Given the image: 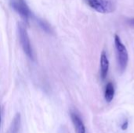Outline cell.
Here are the masks:
<instances>
[{"mask_svg":"<svg viewBox=\"0 0 134 133\" xmlns=\"http://www.w3.org/2000/svg\"><path fill=\"white\" fill-rule=\"evenodd\" d=\"M128 126H129V122L127 121V120H126L123 123H122V126H121V129H122V130H126L127 129H128Z\"/></svg>","mask_w":134,"mask_h":133,"instance_id":"30bf717a","label":"cell"},{"mask_svg":"<svg viewBox=\"0 0 134 133\" xmlns=\"http://www.w3.org/2000/svg\"><path fill=\"white\" fill-rule=\"evenodd\" d=\"M13 9L27 23L31 17L32 13L25 0H9Z\"/></svg>","mask_w":134,"mask_h":133,"instance_id":"277c9868","label":"cell"},{"mask_svg":"<svg viewBox=\"0 0 134 133\" xmlns=\"http://www.w3.org/2000/svg\"><path fill=\"white\" fill-rule=\"evenodd\" d=\"M89 5L101 13H110L116 9L115 0H87Z\"/></svg>","mask_w":134,"mask_h":133,"instance_id":"3957f363","label":"cell"},{"mask_svg":"<svg viewBox=\"0 0 134 133\" xmlns=\"http://www.w3.org/2000/svg\"><path fill=\"white\" fill-rule=\"evenodd\" d=\"M128 24L131 26L134 27V18H131L130 20H128Z\"/></svg>","mask_w":134,"mask_h":133,"instance_id":"8fae6325","label":"cell"},{"mask_svg":"<svg viewBox=\"0 0 134 133\" xmlns=\"http://www.w3.org/2000/svg\"><path fill=\"white\" fill-rule=\"evenodd\" d=\"M37 22H38V25H39V27L44 31H46V33H51V27H50V26H49V24L47 23V22H46L45 20H42V19H40V18H37Z\"/></svg>","mask_w":134,"mask_h":133,"instance_id":"9c48e42d","label":"cell"},{"mask_svg":"<svg viewBox=\"0 0 134 133\" xmlns=\"http://www.w3.org/2000/svg\"><path fill=\"white\" fill-rule=\"evenodd\" d=\"M115 46L117 52V60L119 68L121 72H123L128 65L129 55L125 45L122 42L118 34L115 35Z\"/></svg>","mask_w":134,"mask_h":133,"instance_id":"6da1fadb","label":"cell"},{"mask_svg":"<svg viewBox=\"0 0 134 133\" xmlns=\"http://www.w3.org/2000/svg\"><path fill=\"white\" fill-rule=\"evenodd\" d=\"M18 34H19L20 42L21 44V46L23 48L24 53L27 55V56L31 60L34 61L35 60V55H34L32 46L31 45L30 38H29L27 31L26 30V27L21 23H20L18 24Z\"/></svg>","mask_w":134,"mask_h":133,"instance_id":"7a4b0ae2","label":"cell"},{"mask_svg":"<svg viewBox=\"0 0 134 133\" xmlns=\"http://www.w3.org/2000/svg\"><path fill=\"white\" fill-rule=\"evenodd\" d=\"M115 96V87L111 82H108L105 86L104 98L108 103H111Z\"/></svg>","mask_w":134,"mask_h":133,"instance_id":"52a82bcc","label":"cell"},{"mask_svg":"<svg viewBox=\"0 0 134 133\" xmlns=\"http://www.w3.org/2000/svg\"><path fill=\"white\" fill-rule=\"evenodd\" d=\"M20 125V114L17 113L13 120L9 133H18Z\"/></svg>","mask_w":134,"mask_h":133,"instance_id":"ba28073f","label":"cell"},{"mask_svg":"<svg viewBox=\"0 0 134 133\" xmlns=\"http://www.w3.org/2000/svg\"><path fill=\"white\" fill-rule=\"evenodd\" d=\"M71 121L73 122V125H74L76 133H86L85 125H84L82 120L81 119V118L79 117V115H78L75 112H71Z\"/></svg>","mask_w":134,"mask_h":133,"instance_id":"5b68a950","label":"cell"},{"mask_svg":"<svg viewBox=\"0 0 134 133\" xmlns=\"http://www.w3.org/2000/svg\"><path fill=\"white\" fill-rule=\"evenodd\" d=\"M109 70V61L105 51H102L100 56V75L102 80H104Z\"/></svg>","mask_w":134,"mask_h":133,"instance_id":"8992f818","label":"cell"},{"mask_svg":"<svg viewBox=\"0 0 134 133\" xmlns=\"http://www.w3.org/2000/svg\"><path fill=\"white\" fill-rule=\"evenodd\" d=\"M1 119H2V117H1V110H0V127H1Z\"/></svg>","mask_w":134,"mask_h":133,"instance_id":"7c38bea8","label":"cell"}]
</instances>
